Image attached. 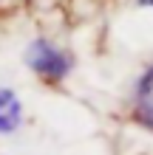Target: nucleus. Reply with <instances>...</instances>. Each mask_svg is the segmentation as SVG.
Here are the masks:
<instances>
[{
	"label": "nucleus",
	"instance_id": "nucleus-1",
	"mask_svg": "<svg viewBox=\"0 0 153 155\" xmlns=\"http://www.w3.org/2000/svg\"><path fill=\"white\" fill-rule=\"evenodd\" d=\"M26 65H29L34 74L48 85H60L62 79L71 74L74 68V57L68 51L57 48L51 40H34L29 48H26Z\"/></svg>",
	"mask_w": 153,
	"mask_h": 155
},
{
	"label": "nucleus",
	"instance_id": "nucleus-2",
	"mask_svg": "<svg viewBox=\"0 0 153 155\" xmlns=\"http://www.w3.org/2000/svg\"><path fill=\"white\" fill-rule=\"evenodd\" d=\"M23 124V102L12 87L0 85V135L14 133Z\"/></svg>",
	"mask_w": 153,
	"mask_h": 155
},
{
	"label": "nucleus",
	"instance_id": "nucleus-3",
	"mask_svg": "<svg viewBox=\"0 0 153 155\" xmlns=\"http://www.w3.org/2000/svg\"><path fill=\"white\" fill-rule=\"evenodd\" d=\"M133 118L153 130V68L136 85V96H133Z\"/></svg>",
	"mask_w": 153,
	"mask_h": 155
},
{
	"label": "nucleus",
	"instance_id": "nucleus-4",
	"mask_svg": "<svg viewBox=\"0 0 153 155\" xmlns=\"http://www.w3.org/2000/svg\"><path fill=\"white\" fill-rule=\"evenodd\" d=\"M139 3H142V6H153V0H139Z\"/></svg>",
	"mask_w": 153,
	"mask_h": 155
}]
</instances>
